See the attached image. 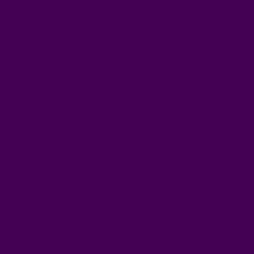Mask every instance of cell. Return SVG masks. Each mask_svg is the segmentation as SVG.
Masks as SVG:
<instances>
[]
</instances>
